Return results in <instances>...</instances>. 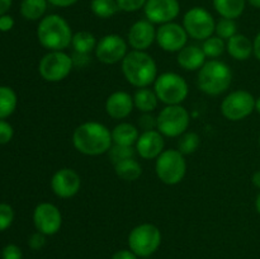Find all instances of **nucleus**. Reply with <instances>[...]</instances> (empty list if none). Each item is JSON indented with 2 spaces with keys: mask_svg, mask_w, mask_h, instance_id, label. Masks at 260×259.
Returning a JSON list of instances; mask_svg holds the SVG:
<instances>
[{
  "mask_svg": "<svg viewBox=\"0 0 260 259\" xmlns=\"http://www.w3.org/2000/svg\"><path fill=\"white\" fill-rule=\"evenodd\" d=\"M73 145L80 154L88 156L107 154L113 145L112 132L101 122H84L74 131Z\"/></svg>",
  "mask_w": 260,
  "mask_h": 259,
  "instance_id": "obj_1",
  "label": "nucleus"
},
{
  "mask_svg": "<svg viewBox=\"0 0 260 259\" xmlns=\"http://www.w3.org/2000/svg\"><path fill=\"white\" fill-rule=\"evenodd\" d=\"M122 73L131 85L147 88L157 78V66L146 51L132 50L122 60Z\"/></svg>",
  "mask_w": 260,
  "mask_h": 259,
  "instance_id": "obj_2",
  "label": "nucleus"
},
{
  "mask_svg": "<svg viewBox=\"0 0 260 259\" xmlns=\"http://www.w3.org/2000/svg\"><path fill=\"white\" fill-rule=\"evenodd\" d=\"M73 36L68 20L57 14L46 15L37 27L38 42L48 51H63L71 45Z\"/></svg>",
  "mask_w": 260,
  "mask_h": 259,
  "instance_id": "obj_3",
  "label": "nucleus"
},
{
  "mask_svg": "<svg viewBox=\"0 0 260 259\" xmlns=\"http://www.w3.org/2000/svg\"><path fill=\"white\" fill-rule=\"evenodd\" d=\"M233 83V71L223 61L212 58L198 70V88L207 95H220L228 91Z\"/></svg>",
  "mask_w": 260,
  "mask_h": 259,
  "instance_id": "obj_4",
  "label": "nucleus"
},
{
  "mask_svg": "<svg viewBox=\"0 0 260 259\" xmlns=\"http://www.w3.org/2000/svg\"><path fill=\"white\" fill-rule=\"evenodd\" d=\"M154 91L165 106H175L187 99L189 88L185 79L179 74L162 73L155 80Z\"/></svg>",
  "mask_w": 260,
  "mask_h": 259,
  "instance_id": "obj_5",
  "label": "nucleus"
},
{
  "mask_svg": "<svg viewBox=\"0 0 260 259\" xmlns=\"http://www.w3.org/2000/svg\"><path fill=\"white\" fill-rule=\"evenodd\" d=\"M157 178L167 185H175L183 180L187 173V163L184 155L179 150H164L155 163Z\"/></svg>",
  "mask_w": 260,
  "mask_h": 259,
  "instance_id": "obj_6",
  "label": "nucleus"
},
{
  "mask_svg": "<svg viewBox=\"0 0 260 259\" xmlns=\"http://www.w3.org/2000/svg\"><path fill=\"white\" fill-rule=\"evenodd\" d=\"M161 244V231L152 223H141L131 230L128 248L141 258L152 255Z\"/></svg>",
  "mask_w": 260,
  "mask_h": 259,
  "instance_id": "obj_7",
  "label": "nucleus"
},
{
  "mask_svg": "<svg viewBox=\"0 0 260 259\" xmlns=\"http://www.w3.org/2000/svg\"><path fill=\"white\" fill-rule=\"evenodd\" d=\"M190 123V116L180 104L167 106L157 114L156 130L167 137H179L187 132Z\"/></svg>",
  "mask_w": 260,
  "mask_h": 259,
  "instance_id": "obj_8",
  "label": "nucleus"
},
{
  "mask_svg": "<svg viewBox=\"0 0 260 259\" xmlns=\"http://www.w3.org/2000/svg\"><path fill=\"white\" fill-rule=\"evenodd\" d=\"M74 68L71 56L63 51H50L40 61L38 71L42 79L50 83H58L63 80Z\"/></svg>",
  "mask_w": 260,
  "mask_h": 259,
  "instance_id": "obj_9",
  "label": "nucleus"
},
{
  "mask_svg": "<svg viewBox=\"0 0 260 259\" xmlns=\"http://www.w3.org/2000/svg\"><path fill=\"white\" fill-rule=\"evenodd\" d=\"M183 27L188 36L197 41L212 37L216 30V22L207 9L194 7L188 10L183 18Z\"/></svg>",
  "mask_w": 260,
  "mask_h": 259,
  "instance_id": "obj_10",
  "label": "nucleus"
},
{
  "mask_svg": "<svg viewBox=\"0 0 260 259\" xmlns=\"http://www.w3.org/2000/svg\"><path fill=\"white\" fill-rule=\"evenodd\" d=\"M255 111V98L248 90H235L226 95L221 103V112L229 121L238 122Z\"/></svg>",
  "mask_w": 260,
  "mask_h": 259,
  "instance_id": "obj_11",
  "label": "nucleus"
},
{
  "mask_svg": "<svg viewBox=\"0 0 260 259\" xmlns=\"http://www.w3.org/2000/svg\"><path fill=\"white\" fill-rule=\"evenodd\" d=\"M33 223L40 233L46 236L55 235L62 226V215L57 206L50 202H42L33 211Z\"/></svg>",
  "mask_w": 260,
  "mask_h": 259,
  "instance_id": "obj_12",
  "label": "nucleus"
},
{
  "mask_svg": "<svg viewBox=\"0 0 260 259\" xmlns=\"http://www.w3.org/2000/svg\"><path fill=\"white\" fill-rule=\"evenodd\" d=\"M127 53V42L119 35H107L96 43V58L106 65L122 62Z\"/></svg>",
  "mask_w": 260,
  "mask_h": 259,
  "instance_id": "obj_13",
  "label": "nucleus"
},
{
  "mask_svg": "<svg viewBox=\"0 0 260 259\" xmlns=\"http://www.w3.org/2000/svg\"><path fill=\"white\" fill-rule=\"evenodd\" d=\"M188 37L184 27L174 22L165 23L156 29L157 45L167 52H179L187 46Z\"/></svg>",
  "mask_w": 260,
  "mask_h": 259,
  "instance_id": "obj_14",
  "label": "nucleus"
},
{
  "mask_svg": "<svg viewBox=\"0 0 260 259\" xmlns=\"http://www.w3.org/2000/svg\"><path fill=\"white\" fill-rule=\"evenodd\" d=\"M144 12L152 24L161 25L173 22L179 15L180 4L178 0H147Z\"/></svg>",
  "mask_w": 260,
  "mask_h": 259,
  "instance_id": "obj_15",
  "label": "nucleus"
},
{
  "mask_svg": "<svg viewBox=\"0 0 260 259\" xmlns=\"http://www.w3.org/2000/svg\"><path fill=\"white\" fill-rule=\"evenodd\" d=\"M80 175L71 168L58 169L51 179L52 192L58 198H71L80 190Z\"/></svg>",
  "mask_w": 260,
  "mask_h": 259,
  "instance_id": "obj_16",
  "label": "nucleus"
},
{
  "mask_svg": "<svg viewBox=\"0 0 260 259\" xmlns=\"http://www.w3.org/2000/svg\"><path fill=\"white\" fill-rule=\"evenodd\" d=\"M127 41L134 50L146 51L156 41V29L150 20H137L129 28Z\"/></svg>",
  "mask_w": 260,
  "mask_h": 259,
  "instance_id": "obj_17",
  "label": "nucleus"
},
{
  "mask_svg": "<svg viewBox=\"0 0 260 259\" xmlns=\"http://www.w3.org/2000/svg\"><path fill=\"white\" fill-rule=\"evenodd\" d=\"M164 151V136L157 130L144 131L136 142V152L145 160L156 159Z\"/></svg>",
  "mask_w": 260,
  "mask_h": 259,
  "instance_id": "obj_18",
  "label": "nucleus"
},
{
  "mask_svg": "<svg viewBox=\"0 0 260 259\" xmlns=\"http://www.w3.org/2000/svg\"><path fill=\"white\" fill-rule=\"evenodd\" d=\"M134 107V96L123 90L114 91L106 101L107 114L114 119L127 118L131 114Z\"/></svg>",
  "mask_w": 260,
  "mask_h": 259,
  "instance_id": "obj_19",
  "label": "nucleus"
},
{
  "mask_svg": "<svg viewBox=\"0 0 260 259\" xmlns=\"http://www.w3.org/2000/svg\"><path fill=\"white\" fill-rule=\"evenodd\" d=\"M206 55L202 47L197 45H187L178 52V65L187 71L200 70L206 63Z\"/></svg>",
  "mask_w": 260,
  "mask_h": 259,
  "instance_id": "obj_20",
  "label": "nucleus"
},
{
  "mask_svg": "<svg viewBox=\"0 0 260 259\" xmlns=\"http://www.w3.org/2000/svg\"><path fill=\"white\" fill-rule=\"evenodd\" d=\"M226 50L229 55L235 60L245 61L253 55V42L246 36L236 33L230 40H228Z\"/></svg>",
  "mask_w": 260,
  "mask_h": 259,
  "instance_id": "obj_21",
  "label": "nucleus"
},
{
  "mask_svg": "<svg viewBox=\"0 0 260 259\" xmlns=\"http://www.w3.org/2000/svg\"><path fill=\"white\" fill-rule=\"evenodd\" d=\"M111 132L113 144L124 146H134L140 137L139 128L129 122H121Z\"/></svg>",
  "mask_w": 260,
  "mask_h": 259,
  "instance_id": "obj_22",
  "label": "nucleus"
},
{
  "mask_svg": "<svg viewBox=\"0 0 260 259\" xmlns=\"http://www.w3.org/2000/svg\"><path fill=\"white\" fill-rule=\"evenodd\" d=\"M216 12L222 18L236 19L245 10L246 0H212Z\"/></svg>",
  "mask_w": 260,
  "mask_h": 259,
  "instance_id": "obj_23",
  "label": "nucleus"
},
{
  "mask_svg": "<svg viewBox=\"0 0 260 259\" xmlns=\"http://www.w3.org/2000/svg\"><path fill=\"white\" fill-rule=\"evenodd\" d=\"M159 103L156 93L149 88H139L134 94V104L142 113H151Z\"/></svg>",
  "mask_w": 260,
  "mask_h": 259,
  "instance_id": "obj_24",
  "label": "nucleus"
},
{
  "mask_svg": "<svg viewBox=\"0 0 260 259\" xmlns=\"http://www.w3.org/2000/svg\"><path fill=\"white\" fill-rule=\"evenodd\" d=\"M114 170H116V174L118 175V178L126 180V182H135L142 174L141 164L135 157L114 164Z\"/></svg>",
  "mask_w": 260,
  "mask_h": 259,
  "instance_id": "obj_25",
  "label": "nucleus"
},
{
  "mask_svg": "<svg viewBox=\"0 0 260 259\" xmlns=\"http://www.w3.org/2000/svg\"><path fill=\"white\" fill-rule=\"evenodd\" d=\"M96 43L98 42H96V38L93 33L86 32V30H80V32H76L73 36L71 46L74 48V52L90 55L91 51H95Z\"/></svg>",
  "mask_w": 260,
  "mask_h": 259,
  "instance_id": "obj_26",
  "label": "nucleus"
},
{
  "mask_svg": "<svg viewBox=\"0 0 260 259\" xmlns=\"http://www.w3.org/2000/svg\"><path fill=\"white\" fill-rule=\"evenodd\" d=\"M47 0H23L20 3V14L27 20H38L47 10Z\"/></svg>",
  "mask_w": 260,
  "mask_h": 259,
  "instance_id": "obj_27",
  "label": "nucleus"
},
{
  "mask_svg": "<svg viewBox=\"0 0 260 259\" xmlns=\"http://www.w3.org/2000/svg\"><path fill=\"white\" fill-rule=\"evenodd\" d=\"M18 98L15 91L10 86H0V119H4L13 114L17 108Z\"/></svg>",
  "mask_w": 260,
  "mask_h": 259,
  "instance_id": "obj_28",
  "label": "nucleus"
},
{
  "mask_svg": "<svg viewBox=\"0 0 260 259\" xmlns=\"http://www.w3.org/2000/svg\"><path fill=\"white\" fill-rule=\"evenodd\" d=\"M90 9L95 17L108 19L117 14L119 8L116 0H91Z\"/></svg>",
  "mask_w": 260,
  "mask_h": 259,
  "instance_id": "obj_29",
  "label": "nucleus"
},
{
  "mask_svg": "<svg viewBox=\"0 0 260 259\" xmlns=\"http://www.w3.org/2000/svg\"><path fill=\"white\" fill-rule=\"evenodd\" d=\"M201 47H202L206 57L211 58V60H212V58L220 57L226 50L225 41H223L222 38L218 37V36H212V37L205 40Z\"/></svg>",
  "mask_w": 260,
  "mask_h": 259,
  "instance_id": "obj_30",
  "label": "nucleus"
},
{
  "mask_svg": "<svg viewBox=\"0 0 260 259\" xmlns=\"http://www.w3.org/2000/svg\"><path fill=\"white\" fill-rule=\"evenodd\" d=\"M200 144L201 139L196 132H184L178 140V150L183 155H189L197 151Z\"/></svg>",
  "mask_w": 260,
  "mask_h": 259,
  "instance_id": "obj_31",
  "label": "nucleus"
},
{
  "mask_svg": "<svg viewBox=\"0 0 260 259\" xmlns=\"http://www.w3.org/2000/svg\"><path fill=\"white\" fill-rule=\"evenodd\" d=\"M108 157L113 164H117L119 161H123L126 159H131L136 155V149L134 146H124V145L113 144L111 149L108 150Z\"/></svg>",
  "mask_w": 260,
  "mask_h": 259,
  "instance_id": "obj_32",
  "label": "nucleus"
},
{
  "mask_svg": "<svg viewBox=\"0 0 260 259\" xmlns=\"http://www.w3.org/2000/svg\"><path fill=\"white\" fill-rule=\"evenodd\" d=\"M216 35L220 38L225 40H230L233 36L238 33V25H236L235 19H228V18H221L217 23H216Z\"/></svg>",
  "mask_w": 260,
  "mask_h": 259,
  "instance_id": "obj_33",
  "label": "nucleus"
},
{
  "mask_svg": "<svg viewBox=\"0 0 260 259\" xmlns=\"http://www.w3.org/2000/svg\"><path fill=\"white\" fill-rule=\"evenodd\" d=\"M14 221V210L8 203H0V231H4L12 226Z\"/></svg>",
  "mask_w": 260,
  "mask_h": 259,
  "instance_id": "obj_34",
  "label": "nucleus"
},
{
  "mask_svg": "<svg viewBox=\"0 0 260 259\" xmlns=\"http://www.w3.org/2000/svg\"><path fill=\"white\" fill-rule=\"evenodd\" d=\"M116 2L118 4L119 10L126 13H132L144 8L147 0H116Z\"/></svg>",
  "mask_w": 260,
  "mask_h": 259,
  "instance_id": "obj_35",
  "label": "nucleus"
},
{
  "mask_svg": "<svg viewBox=\"0 0 260 259\" xmlns=\"http://www.w3.org/2000/svg\"><path fill=\"white\" fill-rule=\"evenodd\" d=\"M139 127L144 131H151L156 130L157 127V117H155L151 113H144L139 118Z\"/></svg>",
  "mask_w": 260,
  "mask_h": 259,
  "instance_id": "obj_36",
  "label": "nucleus"
},
{
  "mask_svg": "<svg viewBox=\"0 0 260 259\" xmlns=\"http://www.w3.org/2000/svg\"><path fill=\"white\" fill-rule=\"evenodd\" d=\"M3 259H23L22 249L15 244H8L2 251Z\"/></svg>",
  "mask_w": 260,
  "mask_h": 259,
  "instance_id": "obj_37",
  "label": "nucleus"
},
{
  "mask_svg": "<svg viewBox=\"0 0 260 259\" xmlns=\"http://www.w3.org/2000/svg\"><path fill=\"white\" fill-rule=\"evenodd\" d=\"M13 135H14V130L12 124L8 123L4 119H0V144H8L13 139Z\"/></svg>",
  "mask_w": 260,
  "mask_h": 259,
  "instance_id": "obj_38",
  "label": "nucleus"
},
{
  "mask_svg": "<svg viewBox=\"0 0 260 259\" xmlns=\"http://www.w3.org/2000/svg\"><path fill=\"white\" fill-rule=\"evenodd\" d=\"M46 244V235L45 234L40 233V231H36L28 239V245L32 250H40L45 246Z\"/></svg>",
  "mask_w": 260,
  "mask_h": 259,
  "instance_id": "obj_39",
  "label": "nucleus"
},
{
  "mask_svg": "<svg viewBox=\"0 0 260 259\" xmlns=\"http://www.w3.org/2000/svg\"><path fill=\"white\" fill-rule=\"evenodd\" d=\"M14 27V19L10 15H0V30L2 32H9Z\"/></svg>",
  "mask_w": 260,
  "mask_h": 259,
  "instance_id": "obj_40",
  "label": "nucleus"
},
{
  "mask_svg": "<svg viewBox=\"0 0 260 259\" xmlns=\"http://www.w3.org/2000/svg\"><path fill=\"white\" fill-rule=\"evenodd\" d=\"M111 259H139V256L131 249H122V250L116 251Z\"/></svg>",
  "mask_w": 260,
  "mask_h": 259,
  "instance_id": "obj_41",
  "label": "nucleus"
},
{
  "mask_svg": "<svg viewBox=\"0 0 260 259\" xmlns=\"http://www.w3.org/2000/svg\"><path fill=\"white\" fill-rule=\"evenodd\" d=\"M71 58H73L74 66H80V68H83V66H85L89 62V58L90 57H89V55H85V53L74 52Z\"/></svg>",
  "mask_w": 260,
  "mask_h": 259,
  "instance_id": "obj_42",
  "label": "nucleus"
},
{
  "mask_svg": "<svg viewBox=\"0 0 260 259\" xmlns=\"http://www.w3.org/2000/svg\"><path fill=\"white\" fill-rule=\"evenodd\" d=\"M51 5L53 7H58V8H69L71 5L76 4L78 0H47Z\"/></svg>",
  "mask_w": 260,
  "mask_h": 259,
  "instance_id": "obj_43",
  "label": "nucleus"
},
{
  "mask_svg": "<svg viewBox=\"0 0 260 259\" xmlns=\"http://www.w3.org/2000/svg\"><path fill=\"white\" fill-rule=\"evenodd\" d=\"M253 53L260 61V32L255 36V38L253 41Z\"/></svg>",
  "mask_w": 260,
  "mask_h": 259,
  "instance_id": "obj_44",
  "label": "nucleus"
},
{
  "mask_svg": "<svg viewBox=\"0 0 260 259\" xmlns=\"http://www.w3.org/2000/svg\"><path fill=\"white\" fill-rule=\"evenodd\" d=\"M13 0H0V15H4L12 7Z\"/></svg>",
  "mask_w": 260,
  "mask_h": 259,
  "instance_id": "obj_45",
  "label": "nucleus"
},
{
  "mask_svg": "<svg viewBox=\"0 0 260 259\" xmlns=\"http://www.w3.org/2000/svg\"><path fill=\"white\" fill-rule=\"evenodd\" d=\"M251 182H253V184L255 185L258 189H260V170H256V172L254 173L253 177H251Z\"/></svg>",
  "mask_w": 260,
  "mask_h": 259,
  "instance_id": "obj_46",
  "label": "nucleus"
},
{
  "mask_svg": "<svg viewBox=\"0 0 260 259\" xmlns=\"http://www.w3.org/2000/svg\"><path fill=\"white\" fill-rule=\"evenodd\" d=\"M251 7L256 8V9H260V0H246Z\"/></svg>",
  "mask_w": 260,
  "mask_h": 259,
  "instance_id": "obj_47",
  "label": "nucleus"
},
{
  "mask_svg": "<svg viewBox=\"0 0 260 259\" xmlns=\"http://www.w3.org/2000/svg\"><path fill=\"white\" fill-rule=\"evenodd\" d=\"M255 208L260 215V192L258 193V196H256V198H255Z\"/></svg>",
  "mask_w": 260,
  "mask_h": 259,
  "instance_id": "obj_48",
  "label": "nucleus"
},
{
  "mask_svg": "<svg viewBox=\"0 0 260 259\" xmlns=\"http://www.w3.org/2000/svg\"><path fill=\"white\" fill-rule=\"evenodd\" d=\"M255 111L260 114V96L258 99H255Z\"/></svg>",
  "mask_w": 260,
  "mask_h": 259,
  "instance_id": "obj_49",
  "label": "nucleus"
},
{
  "mask_svg": "<svg viewBox=\"0 0 260 259\" xmlns=\"http://www.w3.org/2000/svg\"><path fill=\"white\" fill-rule=\"evenodd\" d=\"M259 145H260V135H259Z\"/></svg>",
  "mask_w": 260,
  "mask_h": 259,
  "instance_id": "obj_50",
  "label": "nucleus"
}]
</instances>
